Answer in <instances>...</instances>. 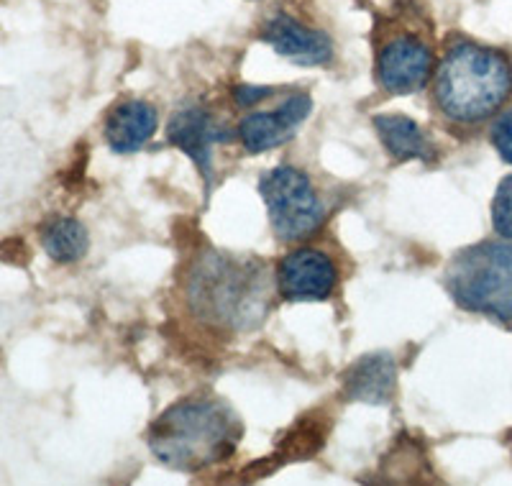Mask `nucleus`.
Segmentation results:
<instances>
[{"mask_svg":"<svg viewBox=\"0 0 512 486\" xmlns=\"http://www.w3.org/2000/svg\"><path fill=\"white\" fill-rule=\"evenodd\" d=\"M239 435V420L223 402L182 400L154 420L146 443L172 469L200 471L233 456Z\"/></svg>","mask_w":512,"mask_h":486,"instance_id":"obj_1","label":"nucleus"},{"mask_svg":"<svg viewBox=\"0 0 512 486\" xmlns=\"http://www.w3.org/2000/svg\"><path fill=\"white\" fill-rule=\"evenodd\" d=\"M512 90V67L497 49L461 41L438 64L433 100L454 123H479L495 116Z\"/></svg>","mask_w":512,"mask_h":486,"instance_id":"obj_2","label":"nucleus"},{"mask_svg":"<svg viewBox=\"0 0 512 486\" xmlns=\"http://www.w3.org/2000/svg\"><path fill=\"white\" fill-rule=\"evenodd\" d=\"M267 277L254 259L210 251L195 264L190 302L210 323L233 330L254 328L267 313Z\"/></svg>","mask_w":512,"mask_h":486,"instance_id":"obj_3","label":"nucleus"},{"mask_svg":"<svg viewBox=\"0 0 512 486\" xmlns=\"http://www.w3.org/2000/svg\"><path fill=\"white\" fill-rule=\"evenodd\" d=\"M443 282L459 307L507 323L512 320V241H484L459 251Z\"/></svg>","mask_w":512,"mask_h":486,"instance_id":"obj_4","label":"nucleus"},{"mask_svg":"<svg viewBox=\"0 0 512 486\" xmlns=\"http://www.w3.org/2000/svg\"><path fill=\"white\" fill-rule=\"evenodd\" d=\"M259 190L267 203L269 223L282 241H303L323 226L326 208L308 174L297 167H277L267 172Z\"/></svg>","mask_w":512,"mask_h":486,"instance_id":"obj_5","label":"nucleus"},{"mask_svg":"<svg viewBox=\"0 0 512 486\" xmlns=\"http://www.w3.org/2000/svg\"><path fill=\"white\" fill-rule=\"evenodd\" d=\"M433 49L415 34H395L377 54V80L392 95H410L428 85Z\"/></svg>","mask_w":512,"mask_h":486,"instance_id":"obj_6","label":"nucleus"},{"mask_svg":"<svg viewBox=\"0 0 512 486\" xmlns=\"http://www.w3.org/2000/svg\"><path fill=\"white\" fill-rule=\"evenodd\" d=\"M336 267L323 251L297 249L280 261L277 287L285 300H326L336 287Z\"/></svg>","mask_w":512,"mask_h":486,"instance_id":"obj_7","label":"nucleus"},{"mask_svg":"<svg viewBox=\"0 0 512 486\" xmlns=\"http://www.w3.org/2000/svg\"><path fill=\"white\" fill-rule=\"evenodd\" d=\"M310 108H313V100L308 95L297 93L292 98H287L285 103L277 110H267V113H251L241 121L239 136L241 144L246 146V151L251 154H262V151L277 149L285 141L292 139L300 123L308 118Z\"/></svg>","mask_w":512,"mask_h":486,"instance_id":"obj_8","label":"nucleus"},{"mask_svg":"<svg viewBox=\"0 0 512 486\" xmlns=\"http://www.w3.org/2000/svg\"><path fill=\"white\" fill-rule=\"evenodd\" d=\"M262 41L277 54L300 67H320L333 57L331 39L323 31L310 29L292 16H274L262 26Z\"/></svg>","mask_w":512,"mask_h":486,"instance_id":"obj_9","label":"nucleus"},{"mask_svg":"<svg viewBox=\"0 0 512 486\" xmlns=\"http://www.w3.org/2000/svg\"><path fill=\"white\" fill-rule=\"evenodd\" d=\"M228 134L216 123V118L210 116L208 110L203 108H185L180 110L167 126V141L175 144L177 149H182L192 162L198 164L200 174L210 185V149L218 144V141H226Z\"/></svg>","mask_w":512,"mask_h":486,"instance_id":"obj_10","label":"nucleus"},{"mask_svg":"<svg viewBox=\"0 0 512 486\" xmlns=\"http://www.w3.org/2000/svg\"><path fill=\"white\" fill-rule=\"evenodd\" d=\"M157 131V110L144 100H126L105 118V141L118 154L136 151Z\"/></svg>","mask_w":512,"mask_h":486,"instance_id":"obj_11","label":"nucleus"},{"mask_svg":"<svg viewBox=\"0 0 512 486\" xmlns=\"http://www.w3.org/2000/svg\"><path fill=\"white\" fill-rule=\"evenodd\" d=\"M395 392V361L387 353H377V356H364L356 361L346 374L344 394L346 400L356 402H387Z\"/></svg>","mask_w":512,"mask_h":486,"instance_id":"obj_12","label":"nucleus"},{"mask_svg":"<svg viewBox=\"0 0 512 486\" xmlns=\"http://www.w3.org/2000/svg\"><path fill=\"white\" fill-rule=\"evenodd\" d=\"M372 123L377 128L384 149L390 151V157H395L397 162H410V159L431 162L433 159L431 144H428V139H425L418 123L410 121V118L377 116Z\"/></svg>","mask_w":512,"mask_h":486,"instance_id":"obj_13","label":"nucleus"},{"mask_svg":"<svg viewBox=\"0 0 512 486\" xmlns=\"http://www.w3.org/2000/svg\"><path fill=\"white\" fill-rule=\"evenodd\" d=\"M41 246L57 264H75L88 254L90 236L80 220L54 218L41 228Z\"/></svg>","mask_w":512,"mask_h":486,"instance_id":"obj_14","label":"nucleus"},{"mask_svg":"<svg viewBox=\"0 0 512 486\" xmlns=\"http://www.w3.org/2000/svg\"><path fill=\"white\" fill-rule=\"evenodd\" d=\"M492 226L502 238L512 241V174L497 187L495 203H492Z\"/></svg>","mask_w":512,"mask_h":486,"instance_id":"obj_15","label":"nucleus"},{"mask_svg":"<svg viewBox=\"0 0 512 486\" xmlns=\"http://www.w3.org/2000/svg\"><path fill=\"white\" fill-rule=\"evenodd\" d=\"M489 139H492V146L497 149V154H500L507 164H512V110L502 113V116L492 123Z\"/></svg>","mask_w":512,"mask_h":486,"instance_id":"obj_16","label":"nucleus"},{"mask_svg":"<svg viewBox=\"0 0 512 486\" xmlns=\"http://www.w3.org/2000/svg\"><path fill=\"white\" fill-rule=\"evenodd\" d=\"M267 95H272V90H269V87L241 85L239 90H236V100H239V105H256L262 98H267Z\"/></svg>","mask_w":512,"mask_h":486,"instance_id":"obj_17","label":"nucleus"}]
</instances>
